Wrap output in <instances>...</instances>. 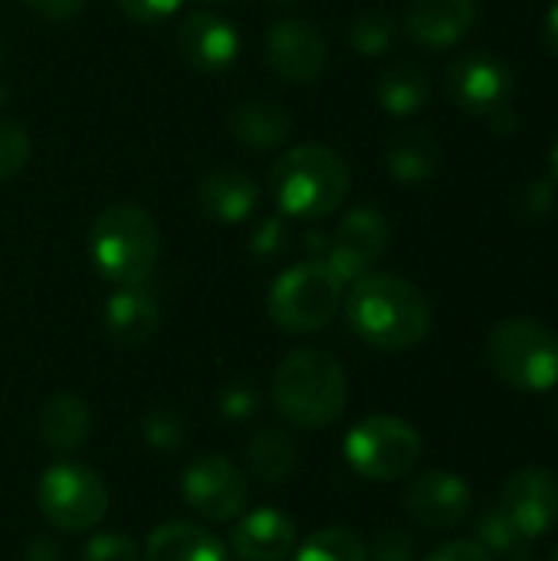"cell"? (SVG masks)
<instances>
[{
    "label": "cell",
    "instance_id": "obj_39",
    "mask_svg": "<svg viewBox=\"0 0 558 561\" xmlns=\"http://www.w3.org/2000/svg\"><path fill=\"white\" fill-rule=\"evenodd\" d=\"M543 33H546V46H549V49L558 56V0H553V7L546 10Z\"/></svg>",
    "mask_w": 558,
    "mask_h": 561
},
{
    "label": "cell",
    "instance_id": "obj_2",
    "mask_svg": "<svg viewBox=\"0 0 558 561\" xmlns=\"http://www.w3.org/2000/svg\"><path fill=\"white\" fill-rule=\"evenodd\" d=\"M352 171L345 158L329 145H296L280 154L266 174V191L286 217H329L349 197Z\"/></svg>",
    "mask_w": 558,
    "mask_h": 561
},
{
    "label": "cell",
    "instance_id": "obj_18",
    "mask_svg": "<svg viewBox=\"0 0 558 561\" xmlns=\"http://www.w3.org/2000/svg\"><path fill=\"white\" fill-rule=\"evenodd\" d=\"M161 322V306L145 283L138 286H115V293L105 299L102 309V329L105 339L115 348H138L145 345Z\"/></svg>",
    "mask_w": 558,
    "mask_h": 561
},
{
    "label": "cell",
    "instance_id": "obj_41",
    "mask_svg": "<svg viewBox=\"0 0 558 561\" xmlns=\"http://www.w3.org/2000/svg\"><path fill=\"white\" fill-rule=\"evenodd\" d=\"M273 7H293V3H299V0H270Z\"/></svg>",
    "mask_w": 558,
    "mask_h": 561
},
{
    "label": "cell",
    "instance_id": "obj_6",
    "mask_svg": "<svg viewBox=\"0 0 558 561\" xmlns=\"http://www.w3.org/2000/svg\"><path fill=\"white\" fill-rule=\"evenodd\" d=\"M342 289L345 283L322 260H306L273 279L266 312L276 329L289 335H309L332 322L342 306Z\"/></svg>",
    "mask_w": 558,
    "mask_h": 561
},
{
    "label": "cell",
    "instance_id": "obj_28",
    "mask_svg": "<svg viewBox=\"0 0 558 561\" xmlns=\"http://www.w3.org/2000/svg\"><path fill=\"white\" fill-rule=\"evenodd\" d=\"M349 43L358 56H382L395 43V20L385 10H362L349 26Z\"/></svg>",
    "mask_w": 558,
    "mask_h": 561
},
{
    "label": "cell",
    "instance_id": "obj_37",
    "mask_svg": "<svg viewBox=\"0 0 558 561\" xmlns=\"http://www.w3.org/2000/svg\"><path fill=\"white\" fill-rule=\"evenodd\" d=\"M276 237H286V230H283V224L280 220H270V224H263L260 227V233H257V240H253V250H266V256H273V253H280L283 247H286V240H276Z\"/></svg>",
    "mask_w": 558,
    "mask_h": 561
},
{
    "label": "cell",
    "instance_id": "obj_31",
    "mask_svg": "<svg viewBox=\"0 0 558 561\" xmlns=\"http://www.w3.org/2000/svg\"><path fill=\"white\" fill-rule=\"evenodd\" d=\"M418 546L411 539V533L405 529H382L375 533L372 546H368V561H414Z\"/></svg>",
    "mask_w": 558,
    "mask_h": 561
},
{
    "label": "cell",
    "instance_id": "obj_21",
    "mask_svg": "<svg viewBox=\"0 0 558 561\" xmlns=\"http://www.w3.org/2000/svg\"><path fill=\"white\" fill-rule=\"evenodd\" d=\"M145 561H227V546L197 523H164L148 533Z\"/></svg>",
    "mask_w": 558,
    "mask_h": 561
},
{
    "label": "cell",
    "instance_id": "obj_24",
    "mask_svg": "<svg viewBox=\"0 0 558 561\" xmlns=\"http://www.w3.org/2000/svg\"><path fill=\"white\" fill-rule=\"evenodd\" d=\"M441 168V148L428 131H405L388 148V174L401 184H424Z\"/></svg>",
    "mask_w": 558,
    "mask_h": 561
},
{
    "label": "cell",
    "instance_id": "obj_23",
    "mask_svg": "<svg viewBox=\"0 0 558 561\" xmlns=\"http://www.w3.org/2000/svg\"><path fill=\"white\" fill-rule=\"evenodd\" d=\"M375 99L388 115H398V118L418 115L431 99V76H428L424 66H418L411 59H401V62L388 66L378 76Z\"/></svg>",
    "mask_w": 558,
    "mask_h": 561
},
{
    "label": "cell",
    "instance_id": "obj_43",
    "mask_svg": "<svg viewBox=\"0 0 558 561\" xmlns=\"http://www.w3.org/2000/svg\"><path fill=\"white\" fill-rule=\"evenodd\" d=\"M194 3H230V0H194Z\"/></svg>",
    "mask_w": 558,
    "mask_h": 561
},
{
    "label": "cell",
    "instance_id": "obj_33",
    "mask_svg": "<svg viewBox=\"0 0 558 561\" xmlns=\"http://www.w3.org/2000/svg\"><path fill=\"white\" fill-rule=\"evenodd\" d=\"M424 561H493L477 539H451L437 546Z\"/></svg>",
    "mask_w": 558,
    "mask_h": 561
},
{
    "label": "cell",
    "instance_id": "obj_11",
    "mask_svg": "<svg viewBox=\"0 0 558 561\" xmlns=\"http://www.w3.org/2000/svg\"><path fill=\"white\" fill-rule=\"evenodd\" d=\"M263 49H266L263 53L266 66L280 79L296 82V85L316 82L326 72V62H329V39H326V33L312 20H303V16H289V20L273 23L266 30Z\"/></svg>",
    "mask_w": 558,
    "mask_h": 561
},
{
    "label": "cell",
    "instance_id": "obj_36",
    "mask_svg": "<svg viewBox=\"0 0 558 561\" xmlns=\"http://www.w3.org/2000/svg\"><path fill=\"white\" fill-rule=\"evenodd\" d=\"M224 414L227 417H250L253 414V408H257V394L247 388V385H237V388H230L227 394H224Z\"/></svg>",
    "mask_w": 558,
    "mask_h": 561
},
{
    "label": "cell",
    "instance_id": "obj_25",
    "mask_svg": "<svg viewBox=\"0 0 558 561\" xmlns=\"http://www.w3.org/2000/svg\"><path fill=\"white\" fill-rule=\"evenodd\" d=\"M247 463H250V470L260 480L283 483L296 470V444L283 431L266 427V431H260V434L250 437V444H247Z\"/></svg>",
    "mask_w": 558,
    "mask_h": 561
},
{
    "label": "cell",
    "instance_id": "obj_16",
    "mask_svg": "<svg viewBox=\"0 0 558 561\" xmlns=\"http://www.w3.org/2000/svg\"><path fill=\"white\" fill-rule=\"evenodd\" d=\"M296 523L276 506L243 513L230 533V549L240 561H286L296 552Z\"/></svg>",
    "mask_w": 558,
    "mask_h": 561
},
{
    "label": "cell",
    "instance_id": "obj_34",
    "mask_svg": "<svg viewBox=\"0 0 558 561\" xmlns=\"http://www.w3.org/2000/svg\"><path fill=\"white\" fill-rule=\"evenodd\" d=\"M556 204V187L553 181H529L523 194V210H533V217H546Z\"/></svg>",
    "mask_w": 558,
    "mask_h": 561
},
{
    "label": "cell",
    "instance_id": "obj_40",
    "mask_svg": "<svg viewBox=\"0 0 558 561\" xmlns=\"http://www.w3.org/2000/svg\"><path fill=\"white\" fill-rule=\"evenodd\" d=\"M549 164H553V178L558 181V138L556 145H553V151H549Z\"/></svg>",
    "mask_w": 558,
    "mask_h": 561
},
{
    "label": "cell",
    "instance_id": "obj_38",
    "mask_svg": "<svg viewBox=\"0 0 558 561\" xmlns=\"http://www.w3.org/2000/svg\"><path fill=\"white\" fill-rule=\"evenodd\" d=\"M59 546L49 542L46 536H36L30 546H26V561H59Z\"/></svg>",
    "mask_w": 558,
    "mask_h": 561
},
{
    "label": "cell",
    "instance_id": "obj_32",
    "mask_svg": "<svg viewBox=\"0 0 558 561\" xmlns=\"http://www.w3.org/2000/svg\"><path fill=\"white\" fill-rule=\"evenodd\" d=\"M181 3H184V0H115V7H118L128 20H135V23H141V26L164 23L168 16H174V13L181 10Z\"/></svg>",
    "mask_w": 558,
    "mask_h": 561
},
{
    "label": "cell",
    "instance_id": "obj_44",
    "mask_svg": "<svg viewBox=\"0 0 558 561\" xmlns=\"http://www.w3.org/2000/svg\"><path fill=\"white\" fill-rule=\"evenodd\" d=\"M549 561H558V546H556V549H553V556H549Z\"/></svg>",
    "mask_w": 558,
    "mask_h": 561
},
{
    "label": "cell",
    "instance_id": "obj_30",
    "mask_svg": "<svg viewBox=\"0 0 558 561\" xmlns=\"http://www.w3.org/2000/svg\"><path fill=\"white\" fill-rule=\"evenodd\" d=\"M79 561H138V546L118 529H105L86 539Z\"/></svg>",
    "mask_w": 558,
    "mask_h": 561
},
{
    "label": "cell",
    "instance_id": "obj_42",
    "mask_svg": "<svg viewBox=\"0 0 558 561\" xmlns=\"http://www.w3.org/2000/svg\"><path fill=\"white\" fill-rule=\"evenodd\" d=\"M553 431L558 434V401H556V408H553Z\"/></svg>",
    "mask_w": 558,
    "mask_h": 561
},
{
    "label": "cell",
    "instance_id": "obj_19",
    "mask_svg": "<svg viewBox=\"0 0 558 561\" xmlns=\"http://www.w3.org/2000/svg\"><path fill=\"white\" fill-rule=\"evenodd\" d=\"M260 204V184L240 168H214L197 181V207L220 224L247 220Z\"/></svg>",
    "mask_w": 558,
    "mask_h": 561
},
{
    "label": "cell",
    "instance_id": "obj_3",
    "mask_svg": "<svg viewBox=\"0 0 558 561\" xmlns=\"http://www.w3.org/2000/svg\"><path fill=\"white\" fill-rule=\"evenodd\" d=\"M273 404L283 421L303 431L335 424L349 404V375L322 348L289 352L273 375Z\"/></svg>",
    "mask_w": 558,
    "mask_h": 561
},
{
    "label": "cell",
    "instance_id": "obj_9",
    "mask_svg": "<svg viewBox=\"0 0 558 561\" xmlns=\"http://www.w3.org/2000/svg\"><path fill=\"white\" fill-rule=\"evenodd\" d=\"M444 89L457 108L490 118L510 105L516 82H513V69L500 56L487 49H470L447 66Z\"/></svg>",
    "mask_w": 558,
    "mask_h": 561
},
{
    "label": "cell",
    "instance_id": "obj_15",
    "mask_svg": "<svg viewBox=\"0 0 558 561\" xmlns=\"http://www.w3.org/2000/svg\"><path fill=\"white\" fill-rule=\"evenodd\" d=\"M178 53L191 69L214 76L230 69L240 56V33L230 20L210 10H194L178 26Z\"/></svg>",
    "mask_w": 558,
    "mask_h": 561
},
{
    "label": "cell",
    "instance_id": "obj_7",
    "mask_svg": "<svg viewBox=\"0 0 558 561\" xmlns=\"http://www.w3.org/2000/svg\"><path fill=\"white\" fill-rule=\"evenodd\" d=\"M36 506L56 533H86L109 513V486L92 467L62 457L43 470L36 483Z\"/></svg>",
    "mask_w": 558,
    "mask_h": 561
},
{
    "label": "cell",
    "instance_id": "obj_27",
    "mask_svg": "<svg viewBox=\"0 0 558 561\" xmlns=\"http://www.w3.org/2000/svg\"><path fill=\"white\" fill-rule=\"evenodd\" d=\"M293 561H368V546L358 533L345 526H329L312 533L296 549Z\"/></svg>",
    "mask_w": 558,
    "mask_h": 561
},
{
    "label": "cell",
    "instance_id": "obj_10",
    "mask_svg": "<svg viewBox=\"0 0 558 561\" xmlns=\"http://www.w3.org/2000/svg\"><path fill=\"white\" fill-rule=\"evenodd\" d=\"M184 503L207 523H234L247 510V480L220 454L194 457L181 473Z\"/></svg>",
    "mask_w": 558,
    "mask_h": 561
},
{
    "label": "cell",
    "instance_id": "obj_20",
    "mask_svg": "<svg viewBox=\"0 0 558 561\" xmlns=\"http://www.w3.org/2000/svg\"><path fill=\"white\" fill-rule=\"evenodd\" d=\"M36 431H39V440L53 454L69 457L79 447H86V440L92 434V411L79 394H69V391L49 394L39 408Z\"/></svg>",
    "mask_w": 558,
    "mask_h": 561
},
{
    "label": "cell",
    "instance_id": "obj_17",
    "mask_svg": "<svg viewBox=\"0 0 558 561\" xmlns=\"http://www.w3.org/2000/svg\"><path fill=\"white\" fill-rule=\"evenodd\" d=\"M477 23V0H408L405 33L424 49L457 46Z\"/></svg>",
    "mask_w": 558,
    "mask_h": 561
},
{
    "label": "cell",
    "instance_id": "obj_13",
    "mask_svg": "<svg viewBox=\"0 0 558 561\" xmlns=\"http://www.w3.org/2000/svg\"><path fill=\"white\" fill-rule=\"evenodd\" d=\"M497 510L526 539L536 542L539 536L553 533L558 526V477L553 470H543V467L516 470L503 483Z\"/></svg>",
    "mask_w": 558,
    "mask_h": 561
},
{
    "label": "cell",
    "instance_id": "obj_1",
    "mask_svg": "<svg viewBox=\"0 0 558 561\" xmlns=\"http://www.w3.org/2000/svg\"><path fill=\"white\" fill-rule=\"evenodd\" d=\"M345 319L365 345L411 352L431 335L434 309L414 283L395 273H365L345 296Z\"/></svg>",
    "mask_w": 558,
    "mask_h": 561
},
{
    "label": "cell",
    "instance_id": "obj_5",
    "mask_svg": "<svg viewBox=\"0 0 558 561\" xmlns=\"http://www.w3.org/2000/svg\"><path fill=\"white\" fill-rule=\"evenodd\" d=\"M493 375L516 391L543 394L558 385V332L539 319H506L487 339Z\"/></svg>",
    "mask_w": 558,
    "mask_h": 561
},
{
    "label": "cell",
    "instance_id": "obj_22",
    "mask_svg": "<svg viewBox=\"0 0 558 561\" xmlns=\"http://www.w3.org/2000/svg\"><path fill=\"white\" fill-rule=\"evenodd\" d=\"M227 122H230L234 138L243 141L247 148H257V151L280 148L293 131V115L280 102H270V99L240 102Z\"/></svg>",
    "mask_w": 558,
    "mask_h": 561
},
{
    "label": "cell",
    "instance_id": "obj_4",
    "mask_svg": "<svg viewBox=\"0 0 558 561\" xmlns=\"http://www.w3.org/2000/svg\"><path fill=\"white\" fill-rule=\"evenodd\" d=\"M161 253L155 217L141 204H109L89 227V260L112 286H138Z\"/></svg>",
    "mask_w": 558,
    "mask_h": 561
},
{
    "label": "cell",
    "instance_id": "obj_35",
    "mask_svg": "<svg viewBox=\"0 0 558 561\" xmlns=\"http://www.w3.org/2000/svg\"><path fill=\"white\" fill-rule=\"evenodd\" d=\"M23 3L43 20H72L76 13H82L89 0H23Z\"/></svg>",
    "mask_w": 558,
    "mask_h": 561
},
{
    "label": "cell",
    "instance_id": "obj_8",
    "mask_svg": "<svg viewBox=\"0 0 558 561\" xmlns=\"http://www.w3.org/2000/svg\"><path fill=\"white\" fill-rule=\"evenodd\" d=\"M421 450V434L395 414H372L358 421L342 444L345 463L372 483H395L408 477L418 467Z\"/></svg>",
    "mask_w": 558,
    "mask_h": 561
},
{
    "label": "cell",
    "instance_id": "obj_14",
    "mask_svg": "<svg viewBox=\"0 0 558 561\" xmlns=\"http://www.w3.org/2000/svg\"><path fill=\"white\" fill-rule=\"evenodd\" d=\"M405 510L424 529H457L474 513V493L464 477L428 470L408 483Z\"/></svg>",
    "mask_w": 558,
    "mask_h": 561
},
{
    "label": "cell",
    "instance_id": "obj_29",
    "mask_svg": "<svg viewBox=\"0 0 558 561\" xmlns=\"http://www.w3.org/2000/svg\"><path fill=\"white\" fill-rule=\"evenodd\" d=\"M30 161V135L20 122L0 118V181L16 178Z\"/></svg>",
    "mask_w": 558,
    "mask_h": 561
},
{
    "label": "cell",
    "instance_id": "obj_12",
    "mask_svg": "<svg viewBox=\"0 0 558 561\" xmlns=\"http://www.w3.org/2000/svg\"><path fill=\"white\" fill-rule=\"evenodd\" d=\"M385 247H388V220H385V214L375 210V207H355L335 227V237L329 240L322 263L342 283H355L365 273H372V266L382 260Z\"/></svg>",
    "mask_w": 558,
    "mask_h": 561
},
{
    "label": "cell",
    "instance_id": "obj_26",
    "mask_svg": "<svg viewBox=\"0 0 558 561\" xmlns=\"http://www.w3.org/2000/svg\"><path fill=\"white\" fill-rule=\"evenodd\" d=\"M477 542L500 561H536L533 539H526L497 506L477 516Z\"/></svg>",
    "mask_w": 558,
    "mask_h": 561
}]
</instances>
